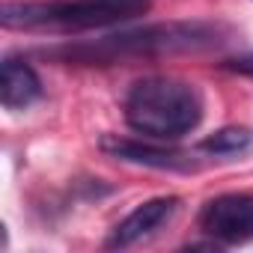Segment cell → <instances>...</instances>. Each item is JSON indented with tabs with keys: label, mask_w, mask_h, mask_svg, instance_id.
Masks as SVG:
<instances>
[{
	"label": "cell",
	"mask_w": 253,
	"mask_h": 253,
	"mask_svg": "<svg viewBox=\"0 0 253 253\" xmlns=\"http://www.w3.org/2000/svg\"><path fill=\"white\" fill-rule=\"evenodd\" d=\"M197 223L220 247L253 241V194H220V197H211L200 209Z\"/></svg>",
	"instance_id": "4"
},
{
	"label": "cell",
	"mask_w": 253,
	"mask_h": 253,
	"mask_svg": "<svg viewBox=\"0 0 253 253\" xmlns=\"http://www.w3.org/2000/svg\"><path fill=\"white\" fill-rule=\"evenodd\" d=\"M206 101L197 84L173 75H149L125 95V122L143 137L179 140L203 122Z\"/></svg>",
	"instance_id": "1"
},
{
	"label": "cell",
	"mask_w": 253,
	"mask_h": 253,
	"mask_svg": "<svg viewBox=\"0 0 253 253\" xmlns=\"http://www.w3.org/2000/svg\"><path fill=\"white\" fill-rule=\"evenodd\" d=\"M152 0H48V3H3L6 30H48L81 33L92 27H110L146 15Z\"/></svg>",
	"instance_id": "2"
},
{
	"label": "cell",
	"mask_w": 253,
	"mask_h": 253,
	"mask_svg": "<svg viewBox=\"0 0 253 253\" xmlns=\"http://www.w3.org/2000/svg\"><path fill=\"white\" fill-rule=\"evenodd\" d=\"M223 69H226V72H235V75H247V78H253V54L229 57V60L223 63Z\"/></svg>",
	"instance_id": "9"
},
{
	"label": "cell",
	"mask_w": 253,
	"mask_h": 253,
	"mask_svg": "<svg viewBox=\"0 0 253 253\" xmlns=\"http://www.w3.org/2000/svg\"><path fill=\"white\" fill-rule=\"evenodd\" d=\"M107 155L131 161V164H146L155 170H197V161H191V152H179V149H164V146H152V143H140L131 137H119V134H104L98 143Z\"/></svg>",
	"instance_id": "6"
},
{
	"label": "cell",
	"mask_w": 253,
	"mask_h": 253,
	"mask_svg": "<svg viewBox=\"0 0 253 253\" xmlns=\"http://www.w3.org/2000/svg\"><path fill=\"white\" fill-rule=\"evenodd\" d=\"M250 143H253V131L250 128L229 125V128H220L211 137H206L197 149L200 152H209V155H235V152H244Z\"/></svg>",
	"instance_id": "8"
},
{
	"label": "cell",
	"mask_w": 253,
	"mask_h": 253,
	"mask_svg": "<svg viewBox=\"0 0 253 253\" xmlns=\"http://www.w3.org/2000/svg\"><path fill=\"white\" fill-rule=\"evenodd\" d=\"M217 45V27L211 24H158L143 30H128L104 36L98 42L60 48V57L75 63H113L116 57H140V54H164V51H197Z\"/></svg>",
	"instance_id": "3"
},
{
	"label": "cell",
	"mask_w": 253,
	"mask_h": 253,
	"mask_svg": "<svg viewBox=\"0 0 253 253\" xmlns=\"http://www.w3.org/2000/svg\"><path fill=\"white\" fill-rule=\"evenodd\" d=\"M42 98V81L27 60L6 57L0 66V104L6 110H27Z\"/></svg>",
	"instance_id": "7"
},
{
	"label": "cell",
	"mask_w": 253,
	"mask_h": 253,
	"mask_svg": "<svg viewBox=\"0 0 253 253\" xmlns=\"http://www.w3.org/2000/svg\"><path fill=\"white\" fill-rule=\"evenodd\" d=\"M179 206H182L179 197H155V200L140 203L128 217H122L113 226V232L107 238V247H131V244L155 235L179 211Z\"/></svg>",
	"instance_id": "5"
}]
</instances>
